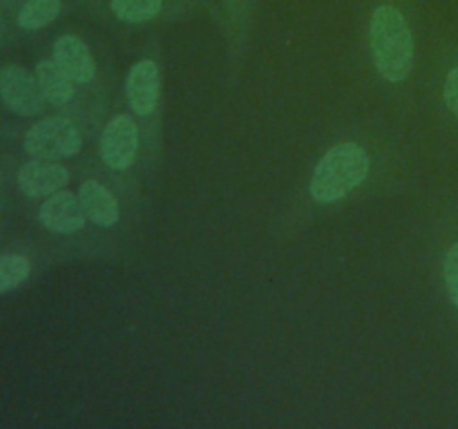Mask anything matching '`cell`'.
<instances>
[{"mask_svg": "<svg viewBox=\"0 0 458 429\" xmlns=\"http://www.w3.org/2000/svg\"><path fill=\"white\" fill-rule=\"evenodd\" d=\"M369 45L376 70L389 83H401L414 65V36L394 4H380L371 16Z\"/></svg>", "mask_w": 458, "mask_h": 429, "instance_id": "cell-1", "label": "cell"}, {"mask_svg": "<svg viewBox=\"0 0 458 429\" xmlns=\"http://www.w3.org/2000/svg\"><path fill=\"white\" fill-rule=\"evenodd\" d=\"M369 174V155L353 141L338 143L320 161L311 177V197L318 204H334L356 190Z\"/></svg>", "mask_w": 458, "mask_h": 429, "instance_id": "cell-2", "label": "cell"}, {"mask_svg": "<svg viewBox=\"0 0 458 429\" xmlns=\"http://www.w3.org/2000/svg\"><path fill=\"white\" fill-rule=\"evenodd\" d=\"M81 143H83V137H81L79 128L65 116H47V119L38 121L27 130L25 139H22V147L27 155L47 161H61L79 155Z\"/></svg>", "mask_w": 458, "mask_h": 429, "instance_id": "cell-3", "label": "cell"}, {"mask_svg": "<svg viewBox=\"0 0 458 429\" xmlns=\"http://www.w3.org/2000/svg\"><path fill=\"white\" fill-rule=\"evenodd\" d=\"M0 101L18 116L40 114L45 105L38 80L21 65L0 67Z\"/></svg>", "mask_w": 458, "mask_h": 429, "instance_id": "cell-4", "label": "cell"}, {"mask_svg": "<svg viewBox=\"0 0 458 429\" xmlns=\"http://www.w3.org/2000/svg\"><path fill=\"white\" fill-rule=\"evenodd\" d=\"M139 152V128L132 116L119 114L101 134V159L112 170H128Z\"/></svg>", "mask_w": 458, "mask_h": 429, "instance_id": "cell-5", "label": "cell"}, {"mask_svg": "<svg viewBox=\"0 0 458 429\" xmlns=\"http://www.w3.org/2000/svg\"><path fill=\"white\" fill-rule=\"evenodd\" d=\"M18 190L30 199L52 197L54 192L63 190L70 183V170L58 161L36 159L21 165L16 174Z\"/></svg>", "mask_w": 458, "mask_h": 429, "instance_id": "cell-6", "label": "cell"}, {"mask_svg": "<svg viewBox=\"0 0 458 429\" xmlns=\"http://www.w3.org/2000/svg\"><path fill=\"white\" fill-rule=\"evenodd\" d=\"M38 219L49 232L74 235V232H79L85 226L88 214H85L79 195L70 190H58L43 201L38 210Z\"/></svg>", "mask_w": 458, "mask_h": 429, "instance_id": "cell-7", "label": "cell"}, {"mask_svg": "<svg viewBox=\"0 0 458 429\" xmlns=\"http://www.w3.org/2000/svg\"><path fill=\"white\" fill-rule=\"evenodd\" d=\"M161 94V74L155 61L146 58L132 65L125 79V98L137 114L148 116L155 112Z\"/></svg>", "mask_w": 458, "mask_h": 429, "instance_id": "cell-8", "label": "cell"}, {"mask_svg": "<svg viewBox=\"0 0 458 429\" xmlns=\"http://www.w3.org/2000/svg\"><path fill=\"white\" fill-rule=\"evenodd\" d=\"M54 61L76 85H88L97 74V63H94L92 52L79 36H61L54 43Z\"/></svg>", "mask_w": 458, "mask_h": 429, "instance_id": "cell-9", "label": "cell"}, {"mask_svg": "<svg viewBox=\"0 0 458 429\" xmlns=\"http://www.w3.org/2000/svg\"><path fill=\"white\" fill-rule=\"evenodd\" d=\"M79 199L81 204H83L88 219L97 223V226L112 228L119 223L121 219L119 201H116V197L98 181L88 179V181L81 183Z\"/></svg>", "mask_w": 458, "mask_h": 429, "instance_id": "cell-10", "label": "cell"}, {"mask_svg": "<svg viewBox=\"0 0 458 429\" xmlns=\"http://www.w3.org/2000/svg\"><path fill=\"white\" fill-rule=\"evenodd\" d=\"M36 80H38V88L43 92L45 101L52 103V105H65L74 98V80L61 70L56 61H40L34 70Z\"/></svg>", "mask_w": 458, "mask_h": 429, "instance_id": "cell-11", "label": "cell"}, {"mask_svg": "<svg viewBox=\"0 0 458 429\" xmlns=\"http://www.w3.org/2000/svg\"><path fill=\"white\" fill-rule=\"evenodd\" d=\"M61 13V0H27L18 12L16 22L21 29L36 31L54 22Z\"/></svg>", "mask_w": 458, "mask_h": 429, "instance_id": "cell-12", "label": "cell"}, {"mask_svg": "<svg viewBox=\"0 0 458 429\" xmlns=\"http://www.w3.org/2000/svg\"><path fill=\"white\" fill-rule=\"evenodd\" d=\"M31 273L30 257L21 253L0 255V295L25 284Z\"/></svg>", "mask_w": 458, "mask_h": 429, "instance_id": "cell-13", "label": "cell"}, {"mask_svg": "<svg viewBox=\"0 0 458 429\" xmlns=\"http://www.w3.org/2000/svg\"><path fill=\"white\" fill-rule=\"evenodd\" d=\"M112 12L125 22H148L159 16L161 0H112Z\"/></svg>", "mask_w": 458, "mask_h": 429, "instance_id": "cell-14", "label": "cell"}, {"mask_svg": "<svg viewBox=\"0 0 458 429\" xmlns=\"http://www.w3.org/2000/svg\"><path fill=\"white\" fill-rule=\"evenodd\" d=\"M443 275H445V286H447V293H450V299L458 308V241L445 253Z\"/></svg>", "mask_w": 458, "mask_h": 429, "instance_id": "cell-15", "label": "cell"}, {"mask_svg": "<svg viewBox=\"0 0 458 429\" xmlns=\"http://www.w3.org/2000/svg\"><path fill=\"white\" fill-rule=\"evenodd\" d=\"M443 98H445V105L458 116V67L447 74L445 88H443Z\"/></svg>", "mask_w": 458, "mask_h": 429, "instance_id": "cell-16", "label": "cell"}]
</instances>
